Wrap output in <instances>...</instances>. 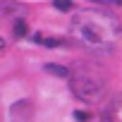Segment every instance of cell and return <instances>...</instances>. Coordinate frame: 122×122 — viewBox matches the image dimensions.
Instances as JSON below:
<instances>
[{
	"label": "cell",
	"instance_id": "3",
	"mask_svg": "<svg viewBox=\"0 0 122 122\" xmlns=\"http://www.w3.org/2000/svg\"><path fill=\"white\" fill-rule=\"evenodd\" d=\"M34 117V105L31 101H15L10 105V122H31Z\"/></svg>",
	"mask_w": 122,
	"mask_h": 122
},
{
	"label": "cell",
	"instance_id": "1",
	"mask_svg": "<svg viewBox=\"0 0 122 122\" xmlns=\"http://www.w3.org/2000/svg\"><path fill=\"white\" fill-rule=\"evenodd\" d=\"M70 38L93 55H110L122 41V22L108 7H84L70 19Z\"/></svg>",
	"mask_w": 122,
	"mask_h": 122
},
{
	"label": "cell",
	"instance_id": "2",
	"mask_svg": "<svg viewBox=\"0 0 122 122\" xmlns=\"http://www.w3.org/2000/svg\"><path fill=\"white\" fill-rule=\"evenodd\" d=\"M70 86L74 96L84 103H98L108 91V79L101 65L91 60H77L70 67Z\"/></svg>",
	"mask_w": 122,
	"mask_h": 122
},
{
	"label": "cell",
	"instance_id": "9",
	"mask_svg": "<svg viewBox=\"0 0 122 122\" xmlns=\"http://www.w3.org/2000/svg\"><path fill=\"white\" fill-rule=\"evenodd\" d=\"M3 48H5V41H3V38H0V50H3Z\"/></svg>",
	"mask_w": 122,
	"mask_h": 122
},
{
	"label": "cell",
	"instance_id": "7",
	"mask_svg": "<svg viewBox=\"0 0 122 122\" xmlns=\"http://www.w3.org/2000/svg\"><path fill=\"white\" fill-rule=\"evenodd\" d=\"M96 5H103V7H110V5H122V0H91Z\"/></svg>",
	"mask_w": 122,
	"mask_h": 122
},
{
	"label": "cell",
	"instance_id": "6",
	"mask_svg": "<svg viewBox=\"0 0 122 122\" xmlns=\"http://www.w3.org/2000/svg\"><path fill=\"white\" fill-rule=\"evenodd\" d=\"M74 117H77L79 122H89V120H91V112H89V110H77Z\"/></svg>",
	"mask_w": 122,
	"mask_h": 122
},
{
	"label": "cell",
	"instance_id": "4",
	"mask_svg": "<svg viewBox=\"0 0 122 122\" xmlns=\"http://www.w3.org/2000/svg\"><path fill=\"white\" fill-rule=\"evenodd\" d=\"M48 72L57 74V77H70V67H60V65H46Z\"/></svg>",
	"mask_w": 122,
	"mask_h": 122
},
{
	"label": "cell",
	"instance_id": "8",
	"mask_svg": "<svg viewBox=\"0 0 122 122\" xmlns=\"http://www.w3.org/2000/svg\"><path fill=\"white\" fill-rule=\"evenodd\" d=\"M15 31H17V36H19V38H22V36H24V34H26V24H24V22H22V19H19V22H17V24H15Z\"/></svg>",
	"mask_w": 122,
	"mask_h": 122
},
{
	"label": "cell",
	"instance_id": "5",
	"mask_svg": "<svg viewBox=\"0 0 122 122\" xmlns=\"http://www.w3.org/2000/svg\"><path fill=\"white\" fill-rule=\"evenodd\" d=\"M70 7H72V0H55V10H60V12H70Z\"/></svg>",
	"mask_w": 122,
	"mask_h": 122
}]
</instances>
